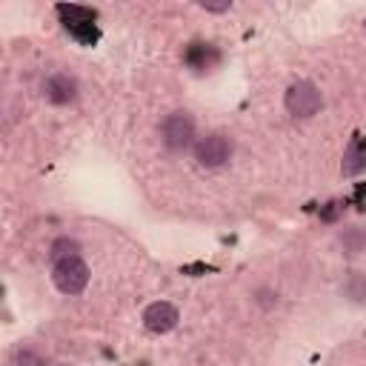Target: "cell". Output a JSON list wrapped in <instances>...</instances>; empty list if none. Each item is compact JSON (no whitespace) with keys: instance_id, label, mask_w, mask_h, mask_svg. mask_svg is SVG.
<instances>
[{"instance_id":"3","label":"cell","mask_w":366,"mask_h":366,"mask_svg":"<svg viewBox=\"0 0 366 366\" xmlns=\"http://www.w3.org/2000/svg\"><path fill=\"white\" fill-rule=\"evenodd\" d=\"M192 152H194V160H197L200 169H220V166H226L232 160L234 143L223 132H209V134L197 137Z\"/></svg>"},{"instance_id":"10","label":"cell","mask_w":366,"mask_h":366,"mask_svg":"<svg viewBox=\"0 0 366 366\" xmlns=\"http://www.w3.org/2000/svg\"><path fill=\"white\" fill-rule=\"evenodd\" d=\"M57 14L63 17L66 29L69 26H80V23H94V9H86V6H74V3H60L57 6Z\"/></svg>"},{"instance_id":"5","label":"cell","mask_w":366,"mask_h":366,"mask_svg":"<svg viewBox=\"0 0 366 366\" xmlns=\"http://www.w3.org/2000/svg\"><path fill=\"white\" fill-rule=\"evenodd\" d=\"M177 320H180V312H177V306L169 303V300H154V303H149V306L143 309V326H146L152 335H166V332H172V329L177 326Z\"/></svg>"},{"instance_id":"11","label":"cell","mask_w":366,"mask_h":366,"mask_svg":"<svg viewBox=\"0 0 366 366\" xmlns=\"http://www.w3.org/2000/svg\"><path fill=\"white\" fill-rule=\"evenodd\" d=\"M69 34L77 40V43H83V46H92L94 40H97V26L94 23H80V26H69Z\"/></svg>"},{"instance_id":"8","label":"cell","mask_w":366,"mask_h":366,"mask_svg":"<svg viewBox=\"0 0 366 366\" xmlns=\"http://www.w3.org/2000/svg\"><path fill=\"white\" fill-rule=\"evenodd\" d=\"M214 60H217V51H214L209 43H192V46H189V51H186V63H189L194 71L209 69Z\"/></svg>"},{"instance_id":"16","label":"cell","mask_w":366,"mask_h":366,"mask_svg":"<svg viewBox=\"0 0 366 366\" xmlns=\"http://www.w3.org/2000/svg\"><path fill=\"white\" fill-rule=\"evenodd\" d=\"M363 29H366V23H363Z\"/></svg>"},{"instance_id":"2","label":"cell","mask_w":366,"mask_h":366,"mask_svg":"<svg viewBox=\"0 0 366 366\" xmlns=\"http://www.w3.org/2000/svg\"><path fill=\"white\" fill-rule=\"evenodd\" d=\"M51 280H54L57 292L74 297V295H80V292L89 286V266H86V260H83L80 254L60 257V260H54V266H51Z\"/></svg>"},{"instance_id":"6","label":"cell","mask_w":366,"mask_h":366,"mask_svg":"<svg viewBox=\"0 0 366 366\" xmlns=\"http://www.w3.org/2000/svg\"><path fill=\"white\" fill-rule=\"evenodd\" d=\"M77 80L66 71H54L43 80V97L51 103V106H69L77 100Z\"/></svg>"},{"instance_id":"14","label":"cell","mask_w":366,"mask_h":366,"mask_svg":"<svg viewBox=\"0 0 366 366\" xmlns=\"http://www.w3.org/2000/svg\"><path fill=\"white\" fill-rule=\"evenodd\" d=\"M203 11H214V14H220V11H229L232 9V3L229 0H223V3H212V0H203V3H197Z\"/></svg>"},{"instance_id":"13","label":"cell","mask_w":366,"mask_h":366,"mask_svg":"<svg viewBox=\"0 0 366 366\" xmlns=\"http://www.w3.org/2000/svg\"><path fill=\"white\" fill-rule=\"evenodd\" d=\"M14 366H46V360H43V355L34 352V349H20V352L14 355Z\"/></svg>"},{"instance_id":"9","label":"cell","mask_w":366,"mask_h":366,"mask_svg":"<svg viewBox=\"0 0 366 366\" xmlns=\"http://www.w3.org/2000/svg\"><path fill=\"white\" fill-rule=\"evenodd\" d=\"M340 246H343V254H349V257L366 252V229H360V226H346V229L340 232Z\"/></svg>"},{"instance_id":"15","label":"cell","mask_w":366,"mask_h":366,"mask_svg":"<svg viewBox=\"0 0 366 366\" xmlns=\"http://www.w3.org/2000/svg\"><path fill=\"white\" fill-rule=\"evenodd\" d=\"M274 300H277V295H272L269 289H260V292H257V303H260V306H272Z\"/></svg>"},{"instance_id":"7","label":"cell","mask_w":366,"mask_h":366,"mask_svg":"<svg viewBox=\"0 0 366 366\" xmlns=\"http://www.w3.org/2000/svg\"><path fill=\"white\" fill-rule=\"evenodd\" d=\"M343 177H357L360 172H366V137L355 134L343 152V163H340Z\"/></svg>"},{"instance_id":"1","label":"cell","mask_w":366,"mask_h":366,"mask_svg":"<svg viewBox=\"0 0 366 366\" xmlns=\"http://www.w3.org/2000/svg\"><path fill=\"white\" fill-rule=\"evenodd\" d=\"M160 140L169 152L180 154L186 149H194L197 143V132H194V120L189 112H172L163 117L160 123Z\"/></svg>"},{"instance_id":"4","label":"cell","mask_w":366,"mask_h":366,"mask_svg":"<svg viewBox=\"0 0 366 366\" xmlns=\"http://www.w3.org/2000/svg\"><path fill=\"white\" fill-rule=\"evenodd\" d=\"M283 106H286V112L292 117H303L306 120V117H312V114L320 112L323 94H320V89L312 80H295L286 89V94H283Z\"/></svg>"},{"instance_id":"12","label":"cell","mask_w":366,"mask_h":366,"mask_svg":"<svg viewBox=\"0 0 366 366\" xmlns=\"http://www.w3.org/2000/svg\"><path fill=\"white\" fill-rule=\"evenodd\" d=\"M69 254H80L77 240H71V237H60V240L51 243V260H60V257H69Z\"/></svg>"}]
</instances>
